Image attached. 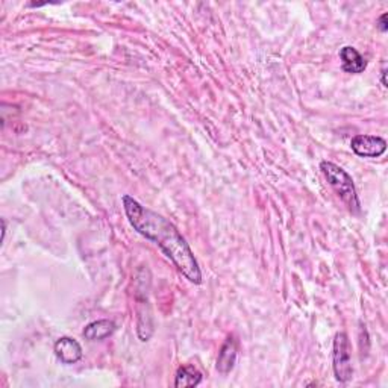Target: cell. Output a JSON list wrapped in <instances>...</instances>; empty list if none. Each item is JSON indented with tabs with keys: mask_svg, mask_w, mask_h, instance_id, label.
<instances>
[{
	"mask_svg": "<svg viewBox=\"0 0 388 388\" xmlns=\"http://www.w3.org/2000/svg\"><path fill=\"white\" fill-rule=\"evenodd\" d=\"M123 208L130 223L140 235L158 244L166 257L189 282L202 284V271L192 247L180 235L178 228L158 212L146 208L132 196H123Z\"/></svg>",
	"mask_w": 388,
	"mask_h": 388,
	"instance_id": "cell-1",
	"label": "cell"
},
{
	"mask_svg": "<svg viewBox=\"0 0 388 388\" xmlns=\"http://www.w3.org/2000/svg\"><path fill=\"white\" fill-rule=\"evenodd\" d=\"M320 170L323 171L329 185L335 189V193L340 196V199L348 205V208L352 212L358 214L361 210V203L358 199L357 188H355L353 184V179L351 178L349 173L331 161H321Z\"/></svg>",
	"mask_w": 388,
	"mask_h": 388,
	"instance_id": "cell-2",
	"label": "cell"
},
{
	"mask_svg": "<svg viewBox=\"0 0 388 388\" xmlns=\"http://www.w3.org/2000/svg\"><path fill=\"white\" fill-rule=\"evenodd\" d=\"M332 367L334 375L338 382H349L353 376L352 361H351V343L344 332H338L334 338L332 352Z\"/></svg>",
	"mask_w": 388,
	"mask_h": 388,
	"instance_id": "cell-3",
	"label": "cell"
},
{
	"mask_svg": "<svg viewBox=\"0 0 388 388\" xmlns=\"http://www.w3.org/2000/svg\"><path fill=\"white\" fill-rule=\"evenodd\" d=\"M352 151L362 158H379L387 151V142L376 135H355L351 142Z\"/></svg>",
	"mask_w": 388,
	"mask_h": 388,
	"instance_id": "cell-4",
	"label": "cell"
},
{
	"mask_svg": "<svg viewBox=\"0 0 388 388\" xmlns=\"http://www.w3.org/2000/svg\"><path fill=\"white\" fill-rule=\"evenodd\" d=\"M53 351L56 358L64 362V364H74V362L81 361L82 355H84L81 344L70 337H61L60 340L55 343Z\"/></svg>",
	"mask_w": 388,
	"mask_h": 388,
	"instance_id": "cell-5",
	"label": "cell"
},
{
	"mask_svg": "<svg viewBox=\"0 0 388 388\" xmlns=\"http://www.w3.org/2000/svg\"><path fill=\"white\" fill-rule=\"evenodd\" d=\"M237 357H238V344L235 337L230 335L226 338L225 343H223L217 357L216 367L221 375H228L233 371V369L235 367Z\"/></svg>",
	"mask_w": 388,
	"mask_h": 388,
	"instance_id": "cell-6",
	"label": "cell"
},
{
	"mask_svg": "<svg viewBox=\"0 0 388 388\" xmlns=\"http://www.w3.org/2000/svg\"><path fill=\"white\" fill-rule=\"evenodd\" d=\"M340 60H341V67L346 73L352 74H360L367 69V62L357 49L351 46H344L340 51Z\"/></svg>",
	"mask_w": 388,
	"mask_h": 388,
	"instance_id": "cell-7",
	"label": "cell"
},
{
	"mask_svg": "<svg viewBox=\"0 0 388 388\" xmlns=\"http://www.w3.org/2000/svg\"><path fill=\"white\" fill-rule=\"evenodd\" d=\"M115 331V323L112 320H97L92 321V323L87 325L84 329V337L88 341H99L103 340V338L112 335Z\"/></svg>",
	"mask_w": 388,
	"mask_h": 388,
	"instance_id": "cell-8",
	"label": "cell"
},
{
	"mask_svg": "<svg viewBox=\"0 0 388 388\" xmlns=\"http://www.w3.org/2000/svg\"><path fill=\"white\" fill-rule=\"evenodd\" d=\"M202 382V373L193 366L179 367L175 376V387H197Z\"/></svg>",
	"mask_w": 388,
	"mask_h": 388,
	"instance_id": "cell-9",
	"label": "cell"
},
{
	"mask_svg": "<svg viewBox=\"0 0 388 388\" xmlns=\"http://www.w3.org/2000/svg\"><path fill=\"white\" fill-rule=\"evenodd\" d=\"M376 26H378V29L381 31V32H387L388 31V26H387V12H384L381 17L378 19Z\"/></svg>",
	"mask_w": 388,
	"mask_h": 388,
	"instance_id": "cell-10",
	"label": "cell"
},
{
	"mask_svg": "<svg viewBox=\"0 0 388 388\" xmlns=\"http://www.w3.org/2000/svg\"><path fill=\"white\" fill-rule=\"evenodd\" d=\"M382 85L387 88L388 84H387V69L382 70Z\"/></svg>",
	"mask_w": 388,
	"mask_h": 388,
	"instance_id": "cell-11",
	"label": "cell"
}]
</instances>
